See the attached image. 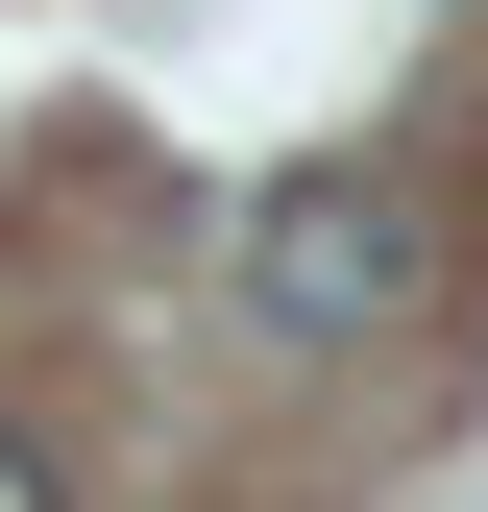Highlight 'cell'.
Returning a JSON list of instances; mask_svg holds the SVG:
<instances>
[{
	"mask_svg": "<svg viewBox=\"0 0 488 512\" xmlns=\"http://www.w3.org/2000/svg\"><path fill=\"white\" fill-rule=\"evenodd\" d=\"M0 512H74V488H49V464H25V439H0Z\"/></svg>",
	"mask_w": 488,
	"mask_h": 512,
	"instance_id": "cell-2",
	"label": "cell"
},
{
	"mask_svg": "<svg viewBox=\"0 0 488 512\" xmlns=\"http://www.w3.org/2000/svg\"><path fill=\"white\" fill-rule=\"evenodd\" d=\"M244 317L269 342H391L415 317V196L391 171H269L244 196Z\"/></svg>",
	"mask_w": 488,
	"mask_h": 512,
	"instance_id": "cell-1",
	"label": "cell"
}]
</instances>
